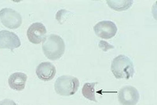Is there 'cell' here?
I'll list each match as a JSON object with an SVG mask.
<instances>
[{"label": "cell", "instance_id": "6da1fadb", "mask_svg": "<svg viewBox=\"0 0 157 105\" xmlns=\"http://www.w3.org/2000/svg\"><path fill=\"white\" fill-rule=\"evenodd\" d=\"M42 48L45 56L49 59L54 60L60 58L64 54L65 45L59 36L51 34L45 37L43 40Z\"/></svg>", "mask_w": 157, "mask_h": 105}, {"label": "cell", "instance_id": "7a4b0ae2", "mask_svg": "<svg viewBox=\"0 0 157 105\" xmlns=\"http://www.w3.org/2000/svg\"><path fill=\"white\" fill-rule=\"evenodd\" d=\"M111 70L117 79L132 78L134 73L132 62L128 56L120 55L115 57L112 61Z\"/></svg>", "mask_w": 157, "mask_h": 105}, {"label": "cell", "instance_id": "3957f363", "mask_svg": "<svg viewBox=\"0 0 157 105\" xmlns=\"http://www.w3.org/2000/svg\"><path fill=\"white\" fill-rule=\"evenodd\" d=\"M79 82L77 78L70 75L59 77L54 84V88L58 94L64 96L74 95L77 91Z\"/></svg>", "mask_w": 157, "mask_h": 105}, {"label": "cell", "instance_id": "277c9868", "mask_svg": "<svg viewBox=\"0 0 157 105\" xmlns=\"http://www.w3.org/2000/svg\"><path fill=\"white\" fill-rule=\"evenodd\" d=\"M0 19L2 24L10 29H16L21 25L22 18L20 14L15 10L8 8L0 11Z\"/></svg>", "mask_w": 157, "mask_h": 105}, {"label": "cell", "instance_id": "5b68a950", "mask_svg": "<svg viewBox=\"0 0 157 105\" xmlns=\"http://www.w3.org/2000/svg\"><path fill=\"white\" fill-rule=\"evenodd\" d=\"M140 98L136 89L132 86H126L119 91L118 100L122 105H136Z\"/></svg>", "mask_w": 157, "mask_h": 105}, {"label": "cell", "instance_id": "8992f818", "mask_svg": "<svg viewBox=\"0 0 157 105\" xmlns=\"http://www.w3.org/2000/svg\"><path fill=\"white\" fill-rule=\"evenodd\" d=\"M94 29L98 37L106 39L114 36L117 31L116 24L111 21L107 20L99 22L94 26Z\"/></svg>", "mask_w": 157, "mask_h": 105}, {"label": "cell", "instance_id": "52a82bcc", "mask_svg": "<svg viewBox=\"0 0 157 105\" xmlns=\"http://www.w3.org/2000/svg\"><path fill=\"white\" fill-rule=\"evenodd\" d=\"M21 45L19 38L14 33L6 30L0 31V48H8L13 51Z\"/></svg>", "mask_w": 157, "mask_h": 105}, {"label": "cell", "instance_id": "ba28073f", "mask_svg": "<svg viewBox=\"0 0 157 105\" xmlns=\"http://www.w3.org/2000/svg\"><path fill=\"white\" fill-rule=\"evenodd\" d=\"M46 30L45 27L40 23L36 22L33 24L27 31L28 38L31 42L40 43L45 37Z\"/></svg>", "mask_w": 157, "mask_h": 105}, {"label": "cell", "instance_id": "9c48e42d", "mask_svg": "<svg viewBox=\"0 0 157 105\" xmlns=\"http://www.w3.org/2000/svg\"><path fill=\"white\" fill-rule=\"evenodd\" d=\"M56 72L55 66L50 62H44L37 67L36 73L38 78L42 80L48 81L52 79Z\"/></svg>", "mask_w": 157, "mask_h": 105}, {"label": "cell", "instance_id": "30bf717a", "mask_svg": "<svg viewBox=\"0 0 157 105\" xmlns=\"http://www.w3.org/2000/svg\"><path fill=\"white\" fill-rule=\"evenodd\" d=\"M27 77L25 74L16 72L9 77L8 82L10 87L13 90L21 91L25 87Z\"/></svg>", "mask_w": 157, "mask_h": 105}, {"label": "cell", "instance_id": "8fae6325", "mask_svg": "<svg viewBox=\"0 0 157 105\" xmlns=\"http://www.w3.org/2000/svg\"><path fill=\"white\" fill-rule=\"evenodd\" d=\"M133 1H107V3L111 8L115 10L121 11L126 10L130 7L133 3Z\"/></svg>", "mask_w": 157, "mask_h": 105}, {"label": "cell", "instance_id": "7c38bea8", "mask_svg": "<svg viewBox=\"0 0 157 105\" xmlns=\"http://www.w3.org/2000/svg\"><path fill=\"white\" fill-rule=\"evenodd\" d=\"M98 82L86 83L84 85L82 89L83 95L88 99L97 102L96 99L94 87Z\"/></svg>", "mask_w": 157, "mask_h": 105}, {"label": "cell", "instance_id": "4fadbf2b", "mask_svg": "<svg viewBox=\"0 0 157 105\" xmlns=\"http://www.w3.org/2000/svg\"><path fill=\"white\" fill-rule=\"evenodd\" d=\"M99 46L103 51H106L108 50L113 48L114 47L108 42L104 40H101L99 43Z\"/></svg>", "mask_w": 157, "mask_h": 105}, {"label": "cell", "instance_id": "5bb4252c", "mask_svg": "<svg viewBox=\"0 0 157 105\" xmlns=\"http://www.w3.org/2000/svg\"><path fill=\"white\" fill-rule=\"evenodd\" d=\"M0 105H18L13 100L5 99L0 101Z\"/></svg>", "mask_w": 157, "mask_h": 105}]
</instances>
